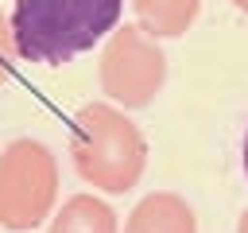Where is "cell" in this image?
Listing matches in <instances>:
<instances>
[{
  "label": "cell",
  "instance_id": "ba28073f",
  "mask_svg": "<svg viewBox=\"0 0 248 233\" xmlns=\"http://www.w3.org/2000/svg\"><path fill=\"white\" fill-rule=\"evenodd\" d=\"M16 43H12V27H8V19H4V12H0V82L4 78H12V70H16Z\"/></svg>",
  "mask_w": 248,
  "mask_h": 233
},
{
  "label": "cell",
  "instance_id": "9c48e42d",
  "mask_svg": "<svg viewBox=\"0 0 248 233\" xmlns=\"http://www.w3.org/2000/svg\"><path fill=\"white\" fill-rule=\"evenodd\" d=\"M236 233H248V210L240 214V221H236Z\"/></svg>",
  "mask_w": 248,
  "mask_h": 233
},
{
  "label": "cell",
  "instance_id": "5b68a950",
  "mask_svg": "<svg viewBox=\"0 0 248 233\" xmlns=\"http://www.w3.org/2000/svg\"><path fill=\"white\" fill-rule=\"evenodd\" d=\"M124 233H198V221L182 194L155 190L136 202V210L124 221Z\"/></svg>",
  "mask_w": 248,
  "mask_h": 233
},
{
  "label": "cell",
  "instance_id": "8992f818",
  "mask_svg": "<svg viewBox=\"0 0 248 233\" xmlns=\"http://www.w3.org/2000/svg\"><path fill=\"white\" fill-rule=\"evenodd\" d=\"M202 0H132L136 12V27L147 31L151 39H178L186 35V27L194 23Z\"/></svg>",
  "mask_w": 248,
  "mask_h": 233
},
{
  "label": "cell",
  "instance_id": "8fae6325",
  "mask_svg": "<svg viewBox=\"0 0 248 233\" xmlns=\"http://www.w3.org/2000/svg\"><path fill=\"white\" fill-rule=\"evenodd\" d=\"M232 4H236V8H240V12H248V0H232Z\"/></svg>",
  "mask_w": 248,
  "mask_h": 233
},
{
  "label": "cell",
  "instance_id": "7a4b0ae2",
  "mask_svg": "<svg viewBox=\"0 0 248 233\" xmlns=\"http://www.w3.org/2000/svg\"><path fill=\"white\" fill-rule=\"evenodd\" d=\"M70 159L78 175L108 194H124L140 183L147 163V140L143 132L105 101H89L74 113L70 124Z\"/></svg>",
  "mask_w": 248,
  "mask_h": 233
},
{
  "label": "cell",
  "instance_id": "277c9868",
  "mask_svg": "<svg viewBox=\"0 0 248 233\" xmlns=\"http://www.w3.org/2000/svg\"><path fill=\"white\" fill-rule=\"evenodd\" d=\"M163 78L167 54L159 39H151L136 23L112 27V39L101 54V89L108 93V101L124 109H143L163 89Z\"/></svg>",
  "mask_w": 248,
  "mask_h": 233
},
{
  "label": "cell",
  "instance_id": "6da1fadb",
  "mask_svg": "<svg viewBox=\"0 0 248 233\" xmlns=\"http://www.w3.org/2000/svg\"><path fill=\"white\" fill-rule=\"evenodd\" d=\"M120 8L124 0H16L8 19L16 54L62 66L101 43L116 27Z\"/></svg>",
  "mask_w": 248,
  "mask_h": 233
},
{
  "label": "cell",
  "instance_id": "52a82bcc",
  "mask_svg": "<svg viewBox=\"0 0 248 233\" xmlns=\"http://www.w3.org/2000/svg\"><path fill=\"white\" fill-rule=\"evenodd\" d=\"M50 233H116V214L93 194H74L50 221Z\"/></svg>",
  "mask_w": 248,
  "mask_h": 233
},
{
  "label": "cell",
  "instance_id": "30bf717a",
  "mask_svg": "<svg viewBox=\"0 0 248 233\" xmlns=\"http://www.w3.org/2000/svg\"><path fill=\"white\" fill-rule=\"evenodd\" d=\"M244 175H248V132H244Z\"/></svg>",
  "mask_w": 248,
  "mask_h": 233
},
{
  "label": "cell",
  "instance_id": "3957f363",
  "mask_svg": "<svg viewBox=\"0 0 248 233\" xmlns=\"http://www.w3.org/2000/svg\"><path fill=\"white\" fill-rule=\"evenodd\" d=\"M58 198V159L43 140L19 136L0 155V225L27 233L50 217Z\"/></svg>",
  "mask_w": 248,
  "mask_h": 233
}]
</instances>
